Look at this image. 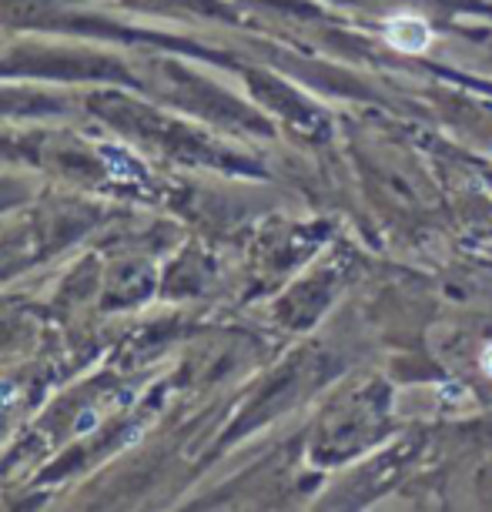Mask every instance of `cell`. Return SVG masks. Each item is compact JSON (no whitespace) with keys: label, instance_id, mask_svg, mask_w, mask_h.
<instances>
[{"label":"cell","instance_id":"obj_1","mask_svg":"<svg viewBox=\"0 0 492 512\" xmlns=\"http://www.w3.org/2000/svg\"><path fill=\"white\" fill-rule=\"evenodd\" d=\"M432 27L416 14H395L385 21V41H389L395 51L405 54H422L432 47Z\"/></svg>","mask_w":492,"mask_h":512},{"label":"cell","instance_id":"obj_2","mask_svg":"<svg viewBox=\"0 0 492 512\" xmlns=\"http://www.w3.org/2000/svg\"><path fill=\"white\" fill-rule=\"evenodd\" d=\"M482 369H486V375H492V345H486V349H482Z\"/></svg>","mask_w":492,"mask_h":512}]
</instances>
